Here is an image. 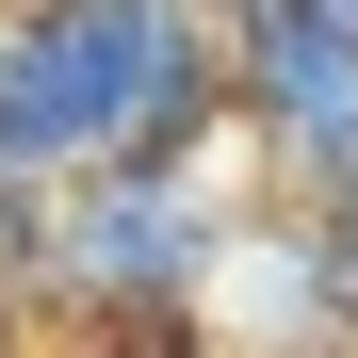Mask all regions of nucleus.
Segmentation results:
<instances>
[{"label": "nucleus", "mask_w": 358, "mask_h": 358, "mask_svg": "<svg viewBox=\"0 0 358 358\" xmlns=\"http://www.w3.org/2000/svg\"><path fill=\"white\" fill-rule=\"evenodd\" d=\"M326 245H342V293H358V179H342V196H326Z\"/></svg>", "instance_id": "obj_7"}, {"label": "nucleus", "mask_w": 358, "mask_h": 358, "mask_svg": "<svg viewBox=\"0 0 358 358\" xmlns=\"http://www.w3.org/2000/svg\"><path fill=\"white\" fill-rule=\"evenodd\" d=\"M228 245V196L212 163H114V179H66L49 196V245H33V293L82 326H179L196 277Z\"/></svg>", "instance_id": "obj_2"}, {"label": "nucleus", "mask_w": 358, "mask_h": 358, "mask_svg": "<svg viewBox=\"0 0 358 358\" xmlns=\"http://www.w3.org/2000/svg\"><path fill=\"white\" fill-rule=\"evenodd\" d=\"M228 114V33L179 0H0V179L66 196L114 163H196Z\"/></svg>", "instance_id": "obj_1"}, {"label": "nucleus", "mask_w": 358, "mask_h": 358, "mask_svg": "<svg viewBox=\"0 0 358 358\" xmlns=\"http://www.w3.org/2000/svg\"><path fill=\"white\" fill-rule=\"evenodd\" d=\"M0 358H17V326H0Z\"/></svg>", "instance_id": "obj_9"}, {"label": "nucleus", "mask_w": 358, "mask_h": 358, "mask_svg": "<svg viewBox=\"0 0 358 358\" xmlns=\"http://www.w3.org/2000/svg\"><path fill=\"white\" fill-rule=\"evenodd\" d=\"M310 17H342V33H358V0H310Z\"/></svg>", "instance_id": "obj_8"}, {"label": "nucleus", "mask_w": 358, "mask_h": 358, "mask_svg": "<svg viewBox=\"0 0 358 358\" xmlns=\"http://www.w3.org/2000/svg\"><path fill=\"white\" fill-rule=\"evenodd\" d=\"M179 326H196L212 358H358V293H342L326 212H310V196L228 212V245H212V277H196Z\"/></svg>", "instance_id": "obj_3"}, {"label": "nucleus", "mask_w": 358, "mask_h": 358, "mask_svg": "<svg viewBox=\"0 0 358 358\" xmlns=\"http://www.w3.org/2000/svg\"><path fill=\"white\" fill-rule=\"evenodd\" d=\"M228 131L261 147L277 196L326 212L342 179H358V33L310 17V0H293V17H261V33H228Z\"/></svg>", "instance_id": "obj_4"}, {"label": "nucleus", "mask_w": 358, "mask_h": 358, "mask_svg": "<svg viewBox=\"0 0 358 358\" xmlns=\"http://www.w3.org/2000/svg\"><path fill=\"white\" fill-rule=\"evenodd\" d=\"M82 358H212L196 326H114V342H82Z\"/></svg>", "instance_id": "obj_5"}, {"label": "nucleus", "mask_w": 358, "mask_h": 358, "mask_svg": "<svg viewBox=\"0 0 358 358\" xmlns=\"http://www.w3.org/2000/svg\"><path fill=\"white\" fill-rule=\"evenodd\" d=\"M179 17H212V33H261V17H293V0H179Z\"/></svg>", "instance_id": "obj_6"}]
</instances>
